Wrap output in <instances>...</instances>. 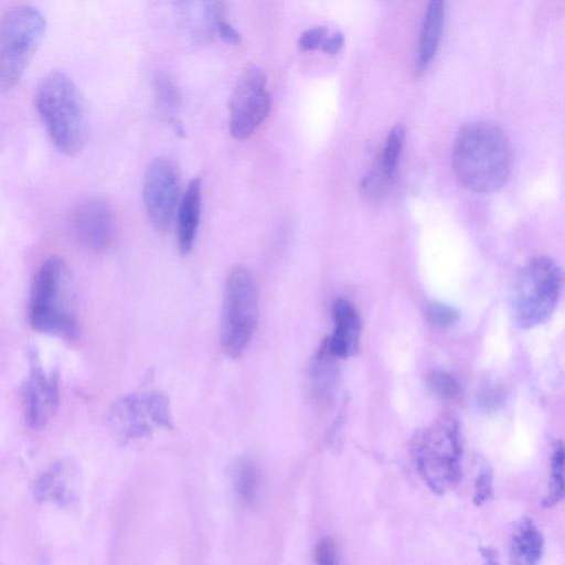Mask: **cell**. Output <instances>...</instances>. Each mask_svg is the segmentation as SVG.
<instances>
[{
  "mask_svg": "<svg viewBox=\"0 0 565 565\" xmlns=\"http://www.w3.org/2000/svg\"><path fill=\"white\" fill-rule=\"evenodd\" d=\"M543 552L544 539L540 529L531 518H522L510 536V565H540Z\"/></svg>",
  "mask_w": 565,
  "mask_h": 565,
  "instance_id": "obj_15",
  "label": "cell"
},
{
  "mask_svg": "<svg viewBox=\"0 0 565 565\" xmlns=\"http://www.w3.org/2000/svg\"><path fill=\"white\" fill-rule=\"evenodd\" d=\"M201 202V181L196 178L189 183L178 207L177 237L182 254L191 252L194 245L200 222Z\"/></svg>",
  "mask_w": 565,
  "mask_h": 565,
  "instance_id": "obj_16",
  "label": "cell"
},
{
  "mask_svg": "<svg viewBox=\"0 0 565 565\" xmlns=\"http://www.w3.org/2000/svg\"><path fill=\"white\" fill-rule=\"evenodd\" d=\"M385 179H388L380 163L374 170H372L366 177H364L361 188L362 192L369 196H377L382 193Z\"/></svg>",
  "mask_w": 565,
  "mask_h": 565,
  "instance_id": "obj_26",
  "label": "cell"
},
{
  "mask_svg": "<svg viewBox=\"0 0 565 565\" xmlns=\"http://www.w3.org/2000/svg\"><path fill=\"white\" fill-rule=\"evenodd\" d=\"M415 465L426 486L437 494L451 490L461 477V438L458 424L444 417L420 430L413 440Z\"/></svg>",
  "mask_w": 565,
  "mask_h": 565,
  "instance_id": "obj_4",
  "label": "cell"
},
{
  "mask_svg": "<svg viewBox=\"0 0 565 565\" xmlns=\"http://www.w3.org/2000/svg\"><path fill=\"white\" fill-rule=\"evenodd\" d=\"M327 34L323 26H313L301 33L298 45L302 51H312L322 45Z\"/></svg>",
  "mask_w": 565,
  "mask_h": 565,
  "instance_id": "obj_27",
  "label": "cell"
},
{
  "mask_svg": "<svg viewBox=\"0 0 565 565\" xmlns=\"http://www.w3.org/2000/svg\"><path fill=\"white\" fill-rule=\"evenodd\" d=\"M258 318L255 280L247 268L234 267L226 279L222 311L221 342L224 351L237 358L247 349Z\"/></svg>",
  "mask_w": 565,
  "mask_h": 565,
  "instance_id": "obj_7",
  "label": "cell"
},
{
  "mask_svg": "<svg viewBox=\"0 0 565 565\" xmlns=\"http://www.w3.org/2000/svg\"><path fill=\"white\" fill-rule=\"evenodd\" d=\"M333 359L335 358L322 344L312 360L309 373L310 386L312 394L319 401L328 399L333 393L337 375Z\"/></svg>",
  "mask_w": 565,
  "mask_h": 565,
  "instance_id": "obj_18",
  "label": "cell"
},
{
  "mask_svg": "<svg viewBox=\"0 0 565 565\" xmlns=\"http://www.w3.org/2000/svg\"><path fill=\"white\" fill-rule=\"evenodd\" d=\"M343 42H344L343 34L341 32H335L332 35H330L329 38L324 39V41L321 45V49L326 53L334 54L342 47Z\"/></svg>",
  "mask_w": 565,
  "mask_h": 565,
  "instance_id": "obj_29",
  "label": "cell"
},
{
  "mask_svg": "<svg viewBox=\"0 0 565 565\" xmlns=\"http://www.w3.org/2000/svg\"><path fill=\"white\" fill-rule=\"evenodd\" d=\"M109 424L124 441L143 438L156 427L171 428L169 401L159 392L127 395L113 405Z\"/></svg>",
  "mask_w": 565,
  "mask_h": 565,
  "instance_id": "obj_8",
  "label": "cell"
},
{
  "mask_svg": "<svg viewBox=\"0 0 565 565\" xmlns=\"http://www.w3.org/2000/svg\"><path fill=\"white\" fill-rule=\"evenodd\" d=\"M451 161L455 177L462 186L488 193L507 181L512 162L511 147L498 126L473 121L458 131Z\"/></svg>",
  "mask_w": 565,
  "mask_h": 565,
  "instance_id": "obj_1",
  "label": "cell"
},
{
  "mask_svg": "<svg viewBox=\"0 0 565 565\" xmlns=\"http://www.w3.org/2000/svg\"><path fill=\"white\" fill-rule=\"evenodd\" d=\"M315 561L317 565H339L337 546L331 539L323 537L318 542Z\"/></svg>",
  "mask_w": 565,
  "mask_h": 565,
  "instance_id": "obj_25",
  "label": "cell"
},
{
  "mask_svg": "<svg viewBox=\"0 0 565 565\" xmlns=\"http://www.w3.org/2000/svg\"><path fill=\"white\" fill-rule=\"evenodd\" d=\"M492 482V470L488 466L481 467L475 482L473 503L476 505L483 504L491 497Z\"/></svg>",
  "mask_w": 565,
  "mask_h": 565,
  "instance_id": "obj_24",
  "label": "cell"
},
{
  "mask_svg": "<svg viewBox=\"0 0 565 565\" xmlns=\"http://www.w3.org/2000/svg\"><path fill=\"white\" fill-rule=\"evenodd\" d=\"M333 332L323 342L328 352L337 358H348L355 353L361 334V319L355 307L343 298L333 301Z\"/></svg>",
  "mask_w": 565,
  "mask_h": 565,
  "instance_id": "obj_14",
  "label": "cell"
},
{
  "mask_svg": "<svg viewBox=\"0 0 565 565\" xmlns=\"http://www.w3.org/2000/svg\"><path fill=\"white\" fill-rule=\"evenodd\" d=\"M79 487L78 466L71 458H62L44 470L31 488L38 502L71 508L78 501Z\"/></svg>",
  "mask_w": 565,
  "mask_h": 565,
  "instance_id": "obj_13",
  "label": "cell"
},
{
  "mask_svg": "<svg viewBox=\"0 0 565 565\" xmlns=\"http://www.w3.org/2000/svg\"><path fill=\"white\" fill-rule=\"evenodd\" d=\"M28 312L35 331L68 341L77 339L79 326L71 274L62 258L51 256L38 268L31 285Z\"/></svg>",
  "mask_w": 565,
  "mask_h": 565,
  "instance_id": "obj_3",
  "label": "cell"
},
{
  "mask_svg": "<svg viewBox=\"0 0 565 565\" xmlns=\"http://www.w3.org/2000/svg\"><path fill=\"white\" fill-rule=\"evenodd\" d=\"M45 18L35 7L20 4L0 20V90L12 89L23 76L45 32Z\"/></svg>",
  "mask_w": 565,
  "mask_h": 565,
  "instance_id": "obj_6",
  "label": "cell"
},
{
  "mask_svg": "<svg viewBox=\"0 0 565 565\" xmlns=\"http://www.w3.org/2000/svg\"><path fill=\"white\" fill-rule=\"evenodd\" d=\"M563 274L553 259L540 256L520 271L512 291V312L523 329L546 322L561 299Z\"/></svg>",
  "mask_w": 565,
  "mask_h": 565,
  "instance_id": "obj_5",
  "label": "cell"
},
{
  "mask_svg": "<svg viewBox=\"0 0 565 565\" xmlns=\"http://www.w3.org/2000/svg\"><path fill=\"white\" fill-rule=\"evenodd\" d=\"M564 497V447L561 441L555 444L551 458V475L548 490L542 504L551 508L557 504Z\"/></svg>",
  "mask_w": 565,
  "mask_h": 565,
  "instance_id": "obj_20",
  "label": "cell"
},
{
  "mask_svg": "<svg viewBox=\"0 0 565 565\" xmlns=\"http://www.w3.org/2000/svg\"><path fill=\"white\" fill-rule=\"evenodd\" d=\"M444 1L431 0L428 2L419 31L417 58L419 68H425L437 51L444 24Z\"/></svg>",
  "mask_w": 565,
  "mask_h": 565,
  "instance_id": "obj_17",
  "label": "cell"
},
{
  "mask_svg": "<svg viewBox=\"0 0 565 565\" xmlns=\"http://www.w3.org/2000/svg\"><path fill=\"white\" fill-rule=\"evenodd\" d=\"M38 114L56 149L67 156L78 153L87 140V111L84 97L65 73L52 71L35 93Z\"/></svg>",
  "mask_w": 565,
  "mask_h": 565,
  "instance_id": "obj_2",
  "label": "cell"
},
{
  "mask_svg": "<svg viewBox=\"0 0 565 565\" xmlns=\"http://www.w3.org/2000/svg\"><path fill=\"white\" fill-rule=\"evenodd\" d=\"M71 223L77 241L90 250H104L114 241L115 215L111 206L100 198L81 201L72 213Z\"/></svg>",
  "mask_w": 565,
  "mask_h": 565,
  "instance_id": "obj_12",
  "label": "cell"
},
{
  "mask_svg": "<svg viewBox=\"0 0 565 565\" xmlns=\"http://www.w3.org/2000/svg\"><path fill=\"white\" fill-rule=\"evenodd\" d=\"M262 476L258 466L248 458L239 459L233 469V483L237 495L246 503H254L259 493Z\"/></svg>",
  "mask_w": 565,
  "mask_h": 565,
  "instance_id": "obj_19",
  "label": "cell"
},
{
  "mask_svg": "<svg viewBox=\"0 0 565 565\" xmlns=\"http://www.w3.org/2000/svg\"><path fill=\"white\" fill-rule=\"evenodd\" d=\"M480 553L484 565H499V557L495 550L482 547L480 548Z\"/></svg>",
  "mask_w": 565,
  "mask_h": 565,
  "instance_id": "obj_31",
  "label": "cell"
},
{
  "mask_svg": "<svg viewBox=\"0 0 565 565\" xmlns=\"http://www.w3.org/2000/svg\"><path fill=\"white\" fill-rule=\"evenodd\" d=\"M427 384L431 392L445 399L456 398L460 387L456 379L445 371H433L427 376Z\"/></svg>",
  "mask_w": 565,
  "mask_h": 565,
  "instance_id": "obj_23",
  "label": "cell"
},
{
  "mask_svg": "<svg viewBox=\"0 0 565 565\" xmlns=\"http://www.w3.org/2000/svg\"><path fill=\"white\" fill-rule=\"evenodd\" d=\"M405 138L404 127L396 124L388 132L382 153L381 166L385 175L390 179L394 175L402 154Z\"/></svg>",
  "mask_w": 565,
  "mask_h": 565,
  "instance_id": "obj_21",
  "label": "cell"
},
{
  "mask_svg": "<svg viewBox=\"0 0 565 565\" xmlns=\"http://www.w3.org/2000/svg\"><path fill=\"white\" fill-rule=\"evenodd\" d=\"M428 322L437 328H449L457 323L459 313L456 308L440 301H428L424 307Z\"/></svg>",
  "mask_w": 565,
  "mask_h": 565,
  "instance_id": "obj_22",
  "label": "cell"
},
{
  "mask_svg": "<svg viewBox=\"0 0 565 565\" xmlns=\"http://www.w3.org/2000/svg\"><path fill=\"white\" fill-rule=\"evenodd\" d=\"M271 96L266 89V76L256 65L247 66L238 77L230 99V132L246 139L266 119Z\"/></svg>",
  "mask_w": 565,
  "mask_h": 565,
  "instance_id": "obj_9",
  "label": "cell"
},
{
  "mask_svg": "<svg viewBox=\"0 0 565 565\" xmlns=\"http://www.w3.org/2000/svg\"><path fill=\"white\" fill-rule=\"evenodd\" d=\"M217 32L221 36V39L230 44H237L241 42V34L239 32L226 20L221 21L217 26Z\"/></svg>",
  "mask_w": 565,
  "mask_h": 565,
  "instance_id": "obj_28",
  "label": "cell"
},
{
  "mask_svg": "<svg viewBox=\"0 0 565 565\" xmlns=\"http://www.w3.org/2000/svg\"><path fill=\"white\" fill-rule=\"evenodd\" d=\"M501 392L498 390H489L486 393H483V396L481 398V403L483 404L484 408H495V406L501 402Z\"/></svg>",
  "mask_w": 565,
  "mask_h": 565,
  "instance_id": "obj_30",
  "label": "cell"
},
{
  "mask_svg": "<svg viewBox=\"0 0 565 565\" xmlns=\"http://www.w3.org/2000/svg\"><path fill=\"white\" fill-rule=\"evenodd\" d=\"M29 373L22 386V405L25 423L32 429L44 427L55 415L60 404V373L45 370L38 352L29 355Z\"/></svg>",
  "mask_w": 565,
  "mask_h": 565,
  "instance_id": "obj_11",
  "label": "cell"
},
{
  "mask_svg": "<svg viewBox=\"0 0 565 565\" xmlns=\"http://www.w3.org/2000/svg\"><path fill=\"white\" fill-rule=\"evenodd\" d=\"M143 204L154 227H170L179 207L180 179L175 164L166 157L153 159L147 168L143 188Z\"/></svg>",
  "mask_w": 565,
  "mask_h": 565,
  "instance_id": "obj_10",
  "label": "cell"
}]
</instances>
